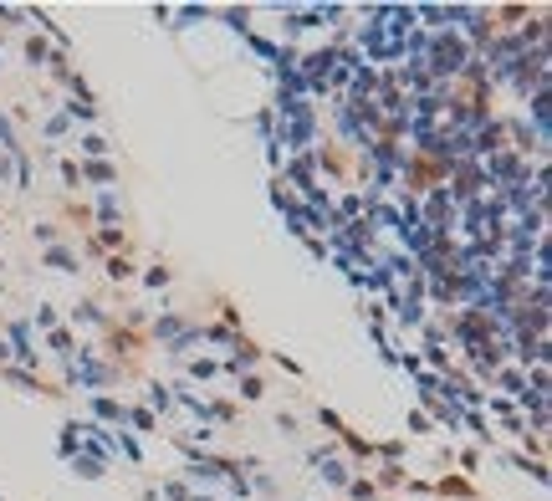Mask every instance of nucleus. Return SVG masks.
<instances>
[{
    "mask_svg": "<svg viewBox=\"0 0 552 501\" xmlns=\"http://www.w3.org/2000/svg\"><path fill=\"white\" fill-rule=\"evenodd\" d=\"M26 62L42 67V62H46V42H36V36H31V42H26Z\"/></svg>",
    "mask_w": 552,
    "mask_h": 501,
    "instance_id": "obj_11",
    "label": "nucleus"
},
{
    "mask_svg": "<svg viewBox=\"0 0 552 501\" xmlns=\"http://www.w3.org/2000/svg\"><path fill=\"white\" fill-rule=\"evenodd\" d=\"M92 415H98V419H113V425H123V419H128V410H123V404L102 399V394H98V399H92Z\"/></svg>",
    "mask_w": 552,
    "mask_h": 501,
    "instance_id": "obj_4",
    "label": "nucleus"
},
{
    "mask_svg": "<svg viewBox=\"0 0 552 501\" xmlns=\"http://www.w3.org/2000/svg\"><path fill=\"white\" fill-rule=\"evenodd\" d=\"M77 149H82V154H87V159H102V154H108V143H102L98 134H87L82 143H77Z\"/></svg>",
    "mask_w": 552,
    "mask_h": 501,
    "instance_id": "obj_9",
    "label": "nucleus"
},
{
    "mask_svg": "<svg viewBox=\"0 0 552 501\" xmlns=\"http://www.w3.org/2000/svg\"><path fill=\"white\" fill-rule=\"evenodd\" d=\"M318 466H322V481L327 486H348V471L338 466V460H318Z\"/></svg>",
    "mask_w": 552,
    "mask_h": 501,
    "instance_id": "obj_8",
    "label": "nucleus"
},
{
    "mask_svg": "<svg viewBox=\"0 0 552 501\" xmlns=\"http://www.w3.org/2000/svg\"><path fill=\"white\" fill-rule=\"evenodd\" d=\"M77 179H92V184H113L118 169L113 164H77Z\"/></svg>",
    "mask_w": 552,
    "mask_h": 501,
    "instance_id": "obj_3",
    "label": "nucleus"
},
{
    "mask_svg": "<svg viewBox=\"0 0 552 501\" xmlns=\"http://www.w3.org/2000/svg\"><path fill=\"white\" fill-rule=\"evenodd\" d=\"M149 399L159 404V410H169V389H159V384H149Z\"/></svg>",
    "mask_w": 552,
    "mask_h": 501,
    "instance_id": "obj_18",
    "label": "nucleus"
},
{
    "mask_svg": "<svg viewBox=\"0 0 552 501\" xmlns=\"http://www.w3.org/2000/svg\"><path fill=\"white\" fill-rule=\"evenodd\" d=\"M143 282H149V286H169V266H149V271H143Z\"/></svg>",
    "mask_w": 552,
    "mask_h": 501,
    "instance_id": "obj_13",
    "label": "nucleus"
},
{
    "mask_svg": "<svg viewBox=\"0 0 552 501\" xmlns=\"http://www.w3.org/2000/svg\"><path fill=\"white\" fill-rule=\"evenodd\" d=\"M72 318H77V322H92V327H102V322H108V318H102V307H98V302H82V307H77Z\"/></svg>",
    "mask_w": 552,
    "mask_h": 501,
    "instance_id": "obj_7",
    "label": "nucleus"
},
{
    "mask_svg": "<svg viewBox=\"0 0 552 501\" xmlns=\"http://www.w3.org/2000/svg\"><path fill=\"white\" fill-rule=\"evenodd\" d=\"M102 266H108V282H128V276H134V261L128 256H108Z\"/></svg>",
    "mask_w": 552,
    "mask_h": 501,
    "instance_id": "obj_5",
    "label": "nucleus"
},
{
    "mask_svg": "<svg viewBox=\"0 0 552 501\" xmlns=\"http://www.w3.org/2000/svg\"><path fill=\"white\" fill-rule=\"evenodd\" d=\"M46 266H57V271H82V256H72L67 246H46Z\"/></svg>",
    "mask_w": 552,
    "mask_h": 501,
    "instance_id": "obj_2",
    "label": "nucleus"
},
{
    "mask_svg": "<svg viewBox=\"0 0 552 501\" xmlns=\"http://www.w3.org/2000/svg\"><path fill=\"white\" fill-rule=\"evenodd\" d=\"M194 501H200V496H194Z\"/></svg>",
    "mask_w": 552,
    "mask_h": 501,
    "instance_id": "obj_19",
    "label": "nucleus"
},
{
    "mask_svg": "<svg viewBox=\"0 0 552 501\" xmlns=\"http://www.w3.org/2000/svg\"><path fill=\"white\" fill-rule=\"evenodd\" d=\"M190 374H194V379H210V374H215V363L200 358V363H190Z\"/></svg>",
    "mask_w": 552,
    "mask_h": 501,
    "instance_id": "obj_17",
    "label": "nucleus"
},
{
    "mask_svg": "<svg viewBox=\"0 0 552 501\" xmlns=\"http://www.w3.org/2000/svg\"><path fill=\"white\" fill-rule=\"evenodd\" d=\"M51 348H57V353H72V333H67V327H51Z\"/></svg>",
    "mask_w": 552,
    "mask_h": 501,
    "instance_id": "obj_10",
    "label": "nucleus"
},
{
    "mask_svg": "<svg viewBox=\"0 0 552 501\" xmlns=\"http://www.w3.org/2000/svg\"><path fill=\"white\" fill-rule=\"evenodd\" d=\"M348 496H353V501H374V481H353Z\"/></svg>",
    "mask_w": 552,
    "mask_h": 501,
    "instance_id": "obj_12",
    "label": "nucleus"
},
{
    "mask_svg": "<svg viewBox=\"0 0 552 501\" xmlns=\"http://www.w3.org/2000/svg\"><path fill=\"white\" fill-rule=\"evenodd\" d=\"M36 327H57V307H46V302H42V307H36Z\"/></svg>",
    "mask_w": 552,
    "mask_h": 501,
    "instance_id": "obj_14",
    "label": "nucleus"
},
{
    "mask_svg": "<svg viewBox=\"0 0 552 501\" xmlns=\"http://www.w3.org/2000/svg\"><path fill=\"white\" fill-rule=\"evenodd\" d=\"M128 419H134L138 430H154V415H149V410H128Z\"/></svg>",
    "mask_w": 552,
    "mask_h": 501,
    "instance_id": "obj_15",
    "label": "nucleus"
},
{
    "mask_svg": "<svg viewBox=\"0 0 552 501\" xmlns=\"http://www.w3.org/2000/svg\"><path fill=\"white\" fill-rule=\"evenodd\" d=\"M430 77H455L460 67H466V42H460L455 31H445V36H435V51H430Z\"/></svg>",
    "mask_w": 552,
    "mask_h": 501,
    "instance_id": "obj_1",
    "label": "nucleus"
},
{
    "mask_svg": "<svg viewBox=\"0 0 552 501\" xmlns=\"http://www.w3.org/2000/svg\"><path fill=\"white\" fill-rule=\"evenodd\" d=\"M241 399H261V379H246V384H241Z\"/></svg>",
    "mask_w": 552,
    "mask_h": 501,
    "instance_id": "obj_16",
    "label": "nucleus"
},
{
    "mask_svg": "<svg viewBox=\"0 0 552 501\" xmlns=\"http://www.w3.org/2000/svg\"><path fill=\"white\" fill-rule=\"evenodd\" d=\"M72 471H77V476H87V481H98V476H102V460H87V455H72Z\"/></svg>",
    "mask_w": 552,
    "mask_h": 501,
    "instance_id": "obj_6",
    "label": "nucleus"
}]
</instances>
